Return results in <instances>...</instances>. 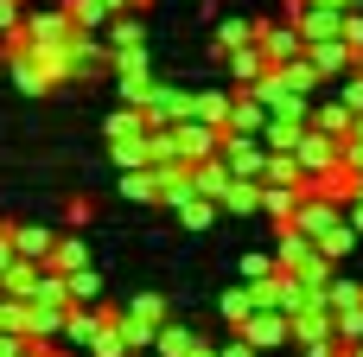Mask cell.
Segmentation results:
<instances>
[{
  "instance_id": "cell-8",
  "label": "cell",
  "mask_w": 363,
  "mask_h": 357,
  "mask_svg": "<svg viewBox=\"0 0 363 357\" xmlns=\"http://www.w3.org/2000/svg\"><path fill=\"white\" fill-rule=\"evenodd\" d=\"M185 115H191V89H185V83H153L147 121H153V128H172V121H185Z\"/></svg>"
},
{
  "instance_id": "cell-37",
  "label": "cell",
  "mask_w": 363,
  "mask_h": 357,
  "mask_svg": "<svg viewBox=\"0 0 363 357\" xmlns=\"http://www.w3.org/2000/svg\"><path fill=\"white\" fill-rule=\"evenodd\" d=\"M268 185H306V172H300V160L294 153H268V172H262Z\"/></svg>"
},
{
  "instance_id": "cell-55",
  "label": "cell",
  "mask_w": 363,
  "mask_h": 357,
  "mask_svg": "<svg viewBox=\"0 0 363 357\" xmlns=\"http://www.w3.org/2000/svg\"><path fill=\"white\" fill-rule=\"evenodd\" d=\"M0 236H6V224H0Z\"/></svg>"
},
{
  "instance_id": "cell-27",
  "label": "cell",
  "mask_w": 363,
  "mask_h": 357,
  "mask_svg": "<svg viewBox=\"0 0 363 357\" xmlns=\"http://www.w3.org/2000/svg\"><path fill=\"white\" fill-rule=\"evenodd\" d=\"M153 70V45H121L108 51V77H147Z\"/></svg>"
},
{
  "instance_id": "cell-6",
  "label": "cell",
  "mask_w": 363,
  "mask_h": 357,
  "mask_svg": "<svg viewBox=\"0 0 363 357\" xmlns=\"http://www.w3.org/2000/svg\"><path fill=\"white\" fill-rule=\"evenodd\" d=\"M294 160H300V172L313 179V172H325V166H338V134H325V128H313L306 121V134L294 141Z\"/></svg>"
},
{
  "instance_id": "cell-43",
  "label": "cell",
  "mask_w": 363,
  "mask_h": 357,
  "mask_svg": "<svg viewBox=\"0 0 363 357\" xmlns=\"http://www.w3.org/2000/svg\"><path fill=\"white\" fill-rule=\"evenodd\" d=\"M338 102L363 115V70H351V77H338Z\"/></svg>"
},
{
  "instance_id": "cell-48",
  "label": "cell",
  "mask_w": 363,
  "mask_h": 357,
  "mask_svg": "<svg viewBox=\"0 0 363 357\" xmlns=\"http://www.w3.org/2000/svg\"><path fill=\"white\" fill-rule=\"evenodd\" d=\"M64 224L83 230V224H89V198H70V204H64Z\"/></svg>"
},
{
  "instance_id": "cell-7",
  "label": "cell",
  "mask_w": 363,
  "mask_h": 357,
  "mask_svg": "<svg viewBox=\"0 0 363 357\" xmlns=\"http://www.w3.org/2000/svg\"><path fill=\"white\" fill-rule=\"evenodd\" d=\"M332 224H345V204H338V198H319V192H306V198H300V211H294V230H306V236L319 243Z\"/></svg>"
},
{
  "instance_id": "cell-15",
  "label": "cell",
  "mask_w": 363,
  "mask_h": 357,
  "mask_svg": "<svg viewBox=\"0 0 363 357\" xmlns=\"http://www.w3.org/2000/svg\"><path fill=\"white\" fill-rule=\"evenodd\" d=\"M6 230H13V249L26 262H51V249H57V230L51 224H6Z\"/></svg>"
},
{
  "instance_id": "cell-23",
  "label": "cell",
  "mask_w": 363,
  "mask_h": 357,
  "mask_svg": "<svg viewBox=\"0 0 363 357\" xmlns=\"http://www.w3.org/2000/svg\"><path fill=\"white\" fill-rule=\"evenodd\" d=\"M96 256H89V243L77 236V230H57V249H51V268L57 275H77V268H89Z\"/></svg>"
},
{
  "instance_id": "cell-18",
  "label": "cell",
  "mask_w": 363,
  "mask_h": 357,
  "mask_svg": "<svg viewBox=\"0 0 363 357\" xmlns=\"http://www.w3.org/2000/svg\"><path fill=\"white\" fill-rule=\"evenodd\" d=\"M217 204H223V217H262V179H230Z\"/></svg>"
},
{
  "instance_id": "cell-54",
  "label": "cell",
  "mask_w": 363,
  "mask_h": 357,
  "mask_svg": "<svg viewBox=\"0 0 363 357\" xmlns=\"http://www.w3.org/2000/svg\"><path fill=\"white\" fill-rule=\"evenodd\" d=\"M357 70H363V51H357Z\"/></svg>"
},
{
  "instance_id": "cell-35",
  "label": "cell",
  "mask_w": 363,
  "mask_h": 357,
  "mask_svg": "<svg viewBox=\"0 0 363 357\" xmlns=\"http://www.w3.org/2000/svg\"><path fill=\"white\" fill-rule=\"evenodd\" d=\"M255 307H262V300H255V287L242 281V287H230V294H223V307H217V313H223V326H242Z\"/></svg>"
},
{
  "instance_id": "cell-36",
  "label": "cell",
  "mask_w": 363,
  "mask_h": 357,
  "mask_svg": "<svg viewBox=\"0 0 363 357\" xmlns=\"http://www.w3.org/2000/svg\"><path fill=\"white\" fill-rule=\"evenodd\" d=\"M274 70H281V77H287V83H294V89H306V96H313V89H319V83H325V77H319V70H313V57H306V51H300V57H294V64H274Z\"/></svg>"
},
{
  "instance_id": "cell-47",
  "label": "cell",
  "mask_w": 363,
  "mask_h": 357,
  "mask_svg": "<svg viewBox=\"0 0 363 357\" xmlns=\"http://www.w3.org/2000/svg\"><path fill=\"white\" fill-rule=\"evenodd\" d=\"M217 357H262V351H255V345H249V339H242V332H230V339H223V345H217Z\"/></svg>"
},
{
  "instance_id": "cell-29",
  "label": "cell",
  "mask_w": 363,
  "mask_h": 357,
  "mask_svg": "<svg viewBox=\"0 0 363 357\" xmlns=\"http://www.w3.org/2000/svg\"><path fill=\"white\" fill-rule=\"evenodd\" d=\"M306 121H313V128H325V134H338V141H345V134H351V128H357V109H345V102H319V109H313V115H306Z\"/></svg>"
},
{
  "instance_id": "cell-20",
  "label": "cell",
  "mask_w": 363,
  "mask_h": 357,
  "mask_svg": "<svg viewBox=\"0 0 363 357\" xmlns=\"http://www.w3.org/2000/svg\"><path fill=\"white\" fill-rule=\"evenodd\" d=\"M108 160L128 172V166H153V128H140V134H121V141H108Z\"/></svg>"
},
{
  "instance_id": "cell-56",
  "label": "cell",
  "mask_w": 363,
  "mask_h": 357,
  "mask_svg": "<svg viewBox=\"0 0 363 357\" xmlns=\"http://www.w3.org/2000/svg\"><path fill=\"white\" fill-rule=\"evenodd\" d=\"M351 6H363V0H351Z\"/></svg>"
},
{
  "instance_id": "cell-9",
  "label": "cell",
  "mask_w": 363,
  "mask_h": 357,
  "mask_svg": "<svg viewBox=\"0 0 363 357\" xmlns=\"http://www.w3.org/2000/svg\"><path fill=\"white\" fill-rule=\"evenodd\" d=\"M306 57H313V70H319V77H351V70H357V51H351L345 38H313V45H306Z\"/></svg>"
},
{
  "instance_id": "cell-16",
  "label": "cell",
  "mask_w": 363,
  "mask_h": 357,
  "mask_svg": "<svg viewBox=\"0 0 363 357\" xmlns=\"http://www.w3.org/2000/svg\"><path fill=\"white\" fill-rule=\"evenodd\" d=\"M64 319H70V307L64 300H32V345H57L64 339Z\"/></svg>"
},
{
  "instance_id": "cell-19",
  "label": "cell",
  "mask_w": 363,
  "mask_h": 357,
  "mask_svg": "<svg viewBox=\"0 0 363 357\" xmlns=\"http://www.w3.org/2000/svg\"><path fill=\"white\" fill-rule=\"evenodd\" d=\"M230 102H236V89H191V115L223 128V134H230Z\"/></svg>"
},
{
  "instance_id": "cell-21",
  "label": "cell",
  "mask_w": 363,
  "mask_h": 357,
  "mask_svg": "<svg viewBox=\"0 0 363 357\" xmlns=\"http://www.w3.org/2000/svg\"><path fill=\"white\" fill-rule=\"evenodd\" d=\"M102 38H108V51H121V45H147V13H115L108 26H102Z\"/></svg>"
},
{
  "instance_id": "cell-13",
  "label": "cell",
  "mask_w": 363,
  "mask_h": 357,
  "mask_svg": "<svg viewBox=\"0 0 363 357\" xmlns=\"http://www.w3.org/2000/svg\"><path fill=\"white\" fill-rule=\"evenodd\" d=\"M306 192H319V198H338V204H351V198H357V166H345V160H338V166L313 172V179H306Z\"/></svg>"
},
{
  "instance_id": "cell-25",
  "label": "cell",
  "mask_w": 363,
  "mask_h": 357,
  "mask_svg": "<svg viewBox=\"0 0 363 357\" xmlns=\"http://www.w3.org/2000/svg\"><path fill=\"white\" fill-rule=\"evenodd\" d=\"M172 217H179V230H211V224L223 217V204H217V198H204V192H191Z\"/></svg>"
},
{
  "instance_id": "cell-5",
  "label": "cell",
  "mask_w": 363,
  "mask_h": 357,
  "mask_svg": "<svg viewBox=\"0 0 363 357\" xmlns=\"http://www.w3.org/2000/svg\"><path fill=\"white\" fill-rule=\"evenodd\" d=\"M172 134H179V160H185V166H198V160H211V153L223 147V128H211V121H198V115L172 121Z\"/></svg>"
},
{
  "instance_id": "cell-33",
  "label": "cell",
  "mask_w": 363,
  "mask_h": 357,
  "mask_svg": "<svg viewBox=\"0 0 363 357\" xmlns=\"http://www.w3.org/2000/svg\"><path fill=\"white\" fill-rule=\"evenodd\" d=\"M319 249H325L332 262H351V256H357V230H351V217H345V224H332V230L319 236Z\"/></svg>"
},
{
  "instance_id": "cell-11",
  "label": "cell",
  "mask_w": 363,
  "mask_h": 357,
  "mask_svg": "<svg viewBox=\"0 0 363 357\" xmlns=\"http://www.w3.org/2000/svg\"><path fill=\"white\" fill-rule=\"evenodd\" d=\"M325 332H338V313H332V300H325V294H313V300L294 313V339L306 345V339H325Z\"/></svg>"
},
{
  "instance_id": "cell-42",
  "label": "cell",
  "mask_w": 363,
  "mask_h": 357,
  "mask_svg": "<svg viewBox=\"0 0 363 357\" xmlns=\"http://www.w3.org/2000/svg\"><path fill=\"white\" fill-rule=\"evenodd\" d=\"M338 339H345V351L363 345V307H345V313H338Z\"/></svg>"
},
{
  "instance_id": "cell-32",
  "label": "cell",
  "mask_w": 363,
  "mask_h": 357,
  "mask_svg": "<svg viewBox=\"0 0 363 357\" xmlns=\"http://www.w3.org/2000/svg\"><path fill=\"white\" fill-rule=\"evenodd\" d=\"M306 134V121H294V115H274L268 128H262V141L274 147V153H294V141Z\"/></svg>"
},
{
  "instance_id": "cell-50",
  "label": "cell",
  "mask_w": 363,
  "mask_h": 357,
  "mask_svg": "<svg viewBox=\"0 0 363 357\" xmlns=\"http://www.w3.org/2000/svg\"><path fill=\"white\" fill-rule=\"evenodd\" d=\"M345 217H351V230L363 236V198H351V204H345Z\"/></svg>"
},
{
  "instance_id": "cell-39",
  "label": "cell",
  "mask_w": 363,
  "mask_h": 357,
  "mask_svg": "<svg viewBox=\"0 0 363 357\" xmlns=\"http://www.w3.org/2000/svg\"><path fill=\"white\" fill-rule=\"evenodd\" d=\"M128 313H134V319H147V326H166V319H172V313H166V294H134V300H128Z\"/></svg>"
},
{
  "instance_id": "cell-52",
  "label": "cell",
  "mask_w": 363,
  "mask_h": 357,
  "mask_svg": "<svg viewBox=\"0 0 363 357\" xmlns=\"http://www.w3.org/2000/svg\"><path fill=\"white\" fill-rule=\"evenodd\" d=\"M345 357H363V345H351V351H345Z\"/></svg>"
},
{
  "instance_id": "cell-40",
  "label": "cell",
  "mask_w": 363,
  "mask_h": 357,
  "mask_svg": "<svg viewBox=\"0 0 363 357\" xmlns=\"http://www.w3.org/2000/svg\"><path fill=\"white\" fill-rule=\"evenodd\" d=\"M274 268H281V256H274V249H249V256H242V281H268Z\"/></svg>"
},
{
  "instance_id": "cell-30",
  "label": "cell",
  "mask_w": 363,
  "mask_h": 357,
  "mask_svg": "<svg viewBox=\"0 0 363 357\" xmlns=\"http://www.w3.org/2000/svg\"><path fill=\"white\" fill-rule=\"evenodd\" d=\"M121 339H128V357H153V339H160V326H147V319H134V313L121 307Z\"/></svg>"
},
{
  "instance_id": "cell-26",
  "label": "cell",
  "mask_w": 363,
  "mask_h": 357,
  "mask_svg": "<svg viewBox=\"0 0 363 357\" xmlns=\"http://www.w3.org/2000/svg\"><path fill=\"white\" fill-rule=\"evenodd\" d=\"M38 275H45V262H26V256H13V268L0 275V294H19V300H32V294H38Z\"/></svg>"
},
{
  "instance_id": "cell-51",
  "label": "cell",
  "mask_w": 363,
  "mask_h": 357,
  "mask_svg": "<svg viewBox=\"0 0 363 357\" xmlns=\"http://www.w3.org/2000/svg\"><path fill=\"white\" fill-rule=\"evenodd\" d=\"M26 357H51V345H26Z\"/></svg>"
},
{
  "instance_id": "cell-14",
  "label": "cell",
  "mask_w": 363,
  "mask_h": 357,
  "mask_svg": "<svg viewBox=\"0 0 363 357\" xmlns=\"http://www.w3.org/2000/svg\"><path fill=\"white\" fill-rule=\"evenodd\" d=\"M300 198H306V185H268V179H262V217H268L274 230H281V224H294Z\"/></svg>"
},
{
  "instance_id": "cell-34",
  "label": "cell",
  "mask_w": 363,
  "mask_h": 357,
  "mask_svg": "<svg viewBox=\"0 0 363 357\" xmlns=\"http://www.w3.org/2000/svg\"><path fill=\"white\" fill-rule=\"evenodd\" d=\"M70 307H102V275H96V262L70 275Z\"/></svg>"
},
{
  "instance_id": "cell-49",
  "label": "cell",
  "mask_w": 363,
  "mask_h": 357,
  "mask_svg": "<svg viewBox=\"0 0 363 357\" xmlns=\"http://www.w3.org/2000/svg\"><path fill=\"white\" fill-rule=\"evenodd\" d=\"M26 345H32V339H19V332H0V357H26Z\"/></svg>"
},
{
  "instance_id": "cell-1",
  "label": "cell",
  "mask_w": 363,
  "mask_h": 357,
  "mask_svg": "<svg viewBox=\"0 0 363 357\" xmlns=\"http://www.w3.org/2000/svg\"><path fill=\"white\" fill-rule=\"evenodd\" d=\"M217 153L230 160V172H236V179H262L274 147H268L262 134H223V147H217Z\"/></svg>"
},
{
  "instance_id": "cell-17",
  "label": "cell",
  "mask_w": 363,
  "mask_h": 357,
  "mask_svg": "<svg viewBox=\"0 0 363 357\" xmlns=\"http://www.w3.org/2000/svg\"><path fill=\"white\" fill-rule=\"evenodd\" d=\"M198 351H204V332H191L179 319H166L160 339H153V357H198Z\"/></svg>"
},
{
  "instance_id": "cell-31",
  "label": "cell",
  "mask_w": 363,
  "mask_h": 357,
  "mask_svg": "<svg viewBox=\"0 0 363 357\" xmlns=\"http://www.w3.org/2000/svg\"><path fill=\"white\" fill-rule=\"evenodd\" d=\"M140 128H153V121H147V109H134V102H121V109L102 121V134H108V141H121V134H140Z\"/></svg>"
},
{
  "instance_id": "cell-10",
  "label": "cell",
  "mask_w": 363,
  "mask_h": 357,
  "mask_svg": "<svg viewBox=\"0 0 363 357\" xmlns=\"http://www.w3.org/2000/svg\"><path fill=\"white\" fill-rule=\"evenodd\" d=\"M268 121H274V109H268L255 89H242V83H236V102H230V134H262Z\"/></svg>"
},
{
  "instance_id": "cell-2",
  "label": "cell",
  "mask_w": 363,
  "mask_h": 357,
  "mask_svg": "<svg viewBox=\"0 0 363 357\" xmlns=\"http://www.w3.org/2000/svg\"><path fill=\"white\" fill-rule=\"evenodd\" d=\"M230 332H242L255 351H274V345H287V339H294V319H287L281 307H255V313H249L242 326H230Z\"/></svg>"
},
{
  "instance_id": "cell-46",
  "label": "cell",
  "mask_w": 363,
  "mask_h": 357,
  "mask_svg": "<svg viewBox=\"0 0 363 357\" xmlns=\"http://www.w3.org/2000/svg\"><path fill=\"white\" fill-rule=\"evenodd\" d=\"M89 357H128V339H121V326H115V332H102V345H96Z\"/></svg>"
},
{
  "instance_id": "cell-38",
  "label": "cell",
  "mask_w": 363,
  "mask_h": 357,
  "mask_svg": "<svg viewBox=\"0 0 363 357\" xmlns=\"http://www.w3.org/2000/svg\"><path fill=\"white\" fill-rule=\"evenodd\" d=\"M153 83H160L153 70H147V77H115V89H121V102H134V109H147V102H153Z\"/></svg>"
},
{
  "instance_id": "cell-45",
  "label": "cell",
  "mask_w": 363,
  "mask_h": 357,
  "mask_svg": "<svg viewBox=\"0 0 363 357\" xmlns=\"http://www.w3.org/2000/svg\"><path fill=\"white\" fill-rule=\"evenodd\" d=\"M26 26V0H0V38Z\"/></svg>"
},
{
  "instance_id": "cell-53",
  "label": "cell",
  "mask_w": 363,
  "mask_h": 357,
  "mask_svg": "<svg viewBox=\"0 0 363 357\" xmlns=\"http://www.w3.org/2000/svg\"><path fill=\"white\" fill-rule=\"evenodd\" d=\"M294 6H306V0H287V13H294Z\"/></svg>"
},
{
  "instance_id": "cell-3",
  "label": "cell",
  "mask_w": 363,
  "mask_h": 357,
  "mask_svg": "<svg viewBox=\"0 0 363 357\" xmlns=\"http://www.w3.org/2000/svg\"><path fill=\"white\" fill-rule=\"evenodd\" d=\"M262 57L268 64H294L300 51H306V32H300V19H262Z\"/></svg>"
},
{
  "instance_id": "cell-28",
  "label": "cell",
  "mask_w": 363,
  "mask_h": 357,
  "mask_svg": "<svg viewBox=\"0 0 363 357\" xmlns=\"http://www.w3.org/2000/svg\"><path fill=\"white\" fill-rule=\"evenodd\" d=\"M191 179H198V192H204V198H223V185H230L236 172H230V160H223V153H211V160H198V166H191Z\"/></svg>"
},
{
  "instance_id": "cell-22",
  "label": "cell",
  "mask_w": 363,
  "mask_h": 357,
  "mask_svg": "<svg viewBox=\"0 0 363 357\" xmlns=\"http://www.w3.org/2000/svg\"><path fill=\"white\" fill-rule=\"evenodd\" d=\"M223 64H230V77H236L242 89H249L255 77H268V70H274V64L262 57V45H236V51H223Z\"/></svg>"
},
{
  "instance_id": "cell-41",
  "label": "cell",
  "mask_w": 363,
  "mask_h": 357,
  "mask_svg": "<svg viewBox=\"0 0 363 357\" xmlns=\"http://www.w3.org/2000/svg\"><path fill=\"white\" fill-rule=\"evenodd\" d=\"M325 300H332V313H345V307H363V281H338V275H332Z\"/></svg>"
},
{
  "instance_id": "cell-24",
  "label": "cell",
  "mask_w": 363,
  "mask_h": 357,
  "mask_svg": "<svg viewBox=\"0 0 363 357\" xmlns=\"http://www.w3.org/2000/svg\"><path fill=\"white\" fill-rule=\"evenodd\" d=\"M121 198L128 204H160V172L153 166H128L121 172Z\"/></svg>"
},
{
  "instance_id": "cell-44",
  "label": "cell",
  "mask_w": 363,
  "mask_h": 357,
  "mask_svg": "<svg viewBox=\"0 0 363 357\" xmlns=\"http://www.w3.org/2000/svg\"><path fill=\"white\" fill-rule=\"evenodd\" d=\"M300 351H306V357H345V339H338V332H325V339H306Z\"/></svg>"
},
{
  "instance_id": "cell-4",
  "label": "cell",
  "mask_w": 363,
  "mask_h": 357,
  "mask_svg": "<svg viewBox=\"0 0 363 357\" xmlns=\"http://www.w3.org/2000/svg\"><path fill=\"white\" fill-rule=\"evenodd\" d=\"M108 77V38L102 32H77L70 38V83H96Z\"/></svg>"
},
{
  "instance_id": "cell-12",
  "label": "cell",
  "mask_w": 363,
  "mask_h": 357,
  "mask_svg": "<svg viewBox=\"0 0 363 357\" xmlns=\"http://www.w3.org/2000/svg\"><path fill=\"white\" fill-rule=\"evenodd\" d=\"M262 38V19H249V13H230V19H217V32H211V51L223 57V51H236V45H255Z\"/></svg>"
}]
</instances>
